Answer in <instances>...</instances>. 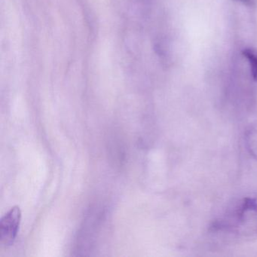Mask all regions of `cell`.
Segmentation results:
<instances>
[{"mask_svg": "<svg viewBox=\"0 0 257 257\" xmlns=\"http://www.w3.org/2000/svg\"><path fill=\"white\" fill-rule=\"evenodd\" d=\"M22 222V211L19 206L12 207L0 219V240L4 245L14 243Z\"/></svg>", "mask_w": 257, "mask_h": 257, "instance_id": "obj_2", "label": "cell"}, {"mask_svg": "<svg viewBox=\"0 0 257 257\" xmlns=\"http://www.w3.org/2000/svg\"><path fill=\"white\" fill-rule=\"evenodd\" d=\"M245 142L249 154L257 160V124L249 126L246 130Z\"/></svg>", "mask_w": 257, "mask_h": 257, "instance_id": "obj_3", "label": "cell"}, {"mask_svg": "<svg viewBox=\"0 0 257 257\" xmlns=\"http://www.w3.org/2000/svg\"><path fill=\"white\" fill-rule=\"evenodd\" d=\"M237 1L247 7H252L254 5V0H237Z\"/></svg>", "mask_w": 257, "mask_h": 257, "instance_id": "obj_5", "label": "cell"}, {"mask_svg": "<svg viewBox=\"0 0 257 257\" xmlns=\"http://www.w3.org/2000/svg\"><path fill=\"white\" fill-rule=\"evenodd\" d=\"M235 228L243 234L257 233V203L253 199L245 200L236 212Z\"/></svg>", "mask_w": 257, "mask_h": 257, "instance_id": "obj_1", "label": "cell"}, {"mask_svg": "<svg viewBox=\"0 0 257 257\" xmlns=\"http://www.w3.org/2000/svg\"><path fill=\"white\" fill-rule=\"evenodd\" d=\"M242 54L249 64L252 79L257 82V50L252 48H245Z\"/></svg>", "mask_w": 257, "mask_h": 257, "instance_id": "obj_4", "label": "cell"}]
</instances>
